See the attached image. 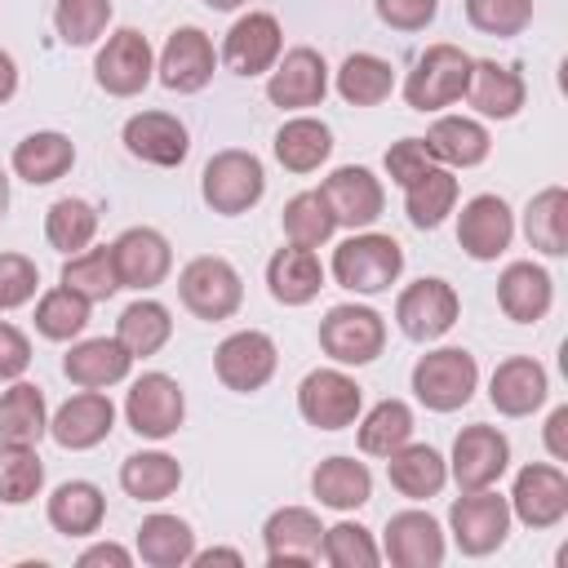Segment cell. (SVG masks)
I'll use <instances>...</instances> for the list:
<instances>
[{"label":"cell","mask_w":568,"mask_h":568,"mask_svg":"<svg viewBox=\"0 0 568 568\" xmlns=\"http://www.w3.org/2000/svg\"><path fill=\"white\" fill-rule=\"evenodd\" d=\"M333 280L351 293H386L399 275H404V248L395 235L382 231H355L333 248Z\"/></svg>","instance_id":"1"},{"label":"cell","mask_w":568,"mask_h":568,"mask_svg":"<svg viewBox=\"0 0 568 568\" xmlns=\"http://www.w3.org/2000/svg\"><path fill=\"white\" fill-rule=\"evenodd\" d=\"M413 395L422 408L430 413H457L475 399L479 390V364L466 346H439V351H426L417 364H413Z\"/></svg>","instance_id":"2"},{"label":"cell","mask_w":568,"mask_h":568,"mask_svg":"<svg viewBox=\"0 0 568 568\" xmlns=\"http://www.w3.org/2000/svg\"><path fill=\"white\" fill-rule=\"evenodd\" d=\"M200 195H204V204L213 213L240 217V213H248V209L262 204V195H266V169H262V160L253 151L226 146V151L209 155V164L200 173Z\"/></svg>","instance_id":"3"},{"label":"cell","mask_w":568,"mask_h":568,"mask_svg":"<svg viewBox=\"0 0 568 568\" xmlns=\"http://www.w3.org/2000/svg\"><path fill=\"white\" fill-rule=\"evenodd\" d=\"M470 67L475 58L457 44H430L417 53L408 80H404V102L413 111H444L453 102L466 98V84H470Z\"/></svg>","instance_id":"4"},{"label":"cell","mask_w":568,"mask_h":568,"mask_svg":"<svg viewBox=\"0 0 568 568\" xmlns=\"http://www.w3.org/2000/svg\"><path fill=\"white\" fill-rule=\"evenodd\" d=\"M320 351H324L337 368L373 364V359L386 351V320H382L373 306L337 302V306H328V315L320 320Z\"/></svg>","instance_id":"5"},{"label":"cell","mask_w":568,"mask_h":568,"mask_svg":"<svg viewBox=\"0 0 568 568\" xmlns=\"http://www.w3.org/2000/svg\"><path fill=\"white\" fill-rule=\"evenodd\" d=\"M178 297H182V306H186L195 320L217 324V320H231V315L240 311V302H244V280H240V271H235L226 257L200 253V257H191V262L178 271Z\"/></svg>","instance_id":"6"},{"label":"cell","mask_w":568,"mask_h":568,"mask_svg":"<svg viewBox=\"0 0 568 568\" xmlns=\"http://www.w3.org/2000/svg\"><path fill=\"white\" fill-rule=\"evenodd\" d=\"M448 532L462 555L484 559L510 537V501L497 488H470L448 506Z\"/></svg>","instance_id":"7"},{"label":"cell","mask_w":568,"mask_h":568,"mask_svg":"<svg viewBox=\"0 0 568 568\" xmlns=\"http://www.w3.org/2000/svg\"><path fill=\"white\" fill-rule=\"evenodd\" d=\"M297 413L315 430H346L364 413V386L342 368H311L297 382Z\"/></svg>","instance_id":"8"},{"label":"cell","mask_w":568,"mask_h":568,"mask_svg":"<svg viewBox=\"0 0 568 568\" xmlns=\"http://www.w3.org/2000/svg\"><path fill=\"white\" fill-rule=\"evenodd\" d=\"M155 75V49L138 27H120L93 58V80L111 98H138Z\"/></svg>","instance_id":"9"},{"label":"cell","mask_w":568,"mask_h":568,"mask_svg":"<svg viewBox=\"0 0 568 568\" xmlns=\"http://www.w3.org/2000/svg\"><path fill=\"white\" fill-rule=\"evenodd\" d=\"M462 315V297L448 280L439 275H426V280H413L399 297H395V324L408 342H439Z\"/></svg>","instance_id":"10"},{"label":"cell","mask_w":568,"mask_h":568,"mask_svg":"<svg viewBox=\"0 0 568 568\" xmlns=\"http://www.w3.org/2000/svg\"><path fill=\"white\" fill-rule=\"evenodd\" d=\"M275 368H280V351H275V337L262 328H240V333L222 337L213 351V373L235 395L262 390L275 377Z\"/></svg>","instance_id":"11"},{"label":"cell","mask_w":568,"mask_h":568,"mask_svg":"<svg viewBox=\"0 0 568 568\" xmlns=\"http://www.w3.org/2000/svg\"><path fill=\"white\" fill-rule=\"evenodd\" d=\"M124 422L142 439H169V435H178V426L186 422V395H182L178 377H169V373H142V377H133V386L124 395Z\"/></svg>","instance_id":"12"},{"label":"cell","mask_w":568,"mask_h":568,"mask_svg":"<svg viewBox=\"0 0 568 568\" xmlns=\"http://www.w3.org/2000/svg\"><path fill=\"white\" fill-rule=\"evenodd\" d=\"M506 501H510V519L546 532L568 515V475L559 470V462H528L519 466Z\"/></svg>","instance_id":"13"},{"label":"cell","mask_w":568,"mask_h":568,"mask_svg":"<svg viewBox=\"0 0 568 568\" xmlns=\"http://www.w3.org/2000/svg\"><path fill=\"white\" fill-rule=\"evenodd\" d=\"M328 62L320 49L311 44H293L275 58L271 75H266V98L271 106L280 111H306V106H320L324 93H328Z\"/></svg>","instance_id":"14"},{"label":"cell","mask_w":568,"mask_h":568,"mask_svg":"<svg viewBox=\"0 0 568 568\" xmlns=\"http://www.w3.org/2000/svg\"><path fill=\"white\" fill-rule=\"evenodd\" d=\"M510 470V439L497 426H462L448 453V479H457L462 493L470 488H493Z\"/></svg>","instance_id":"15"},{"label":"cell","mask_w":568,"mask_h":568,"mask_svg":"<svg viewBox=\"0 0 568 568\" xmlns=\"http://www.w3.org/2000/svg\"><path fill=\"white\" fill-rule=\"evenodd\" d=\"M284 53V31H280V18L266 13V9H248L231 22L226 40H222V62L226 71L253 80V75H266L275 67V58Z\"/></svg>","instance_id":"16"},{"label":"cell","mask_w":568,"mask_h":568,"mask_svg":"<svg viewBox=\"0 0 568 568\" xmlns=\"http://www.w3.org/2000/svg\"><path fill=\"white\" fill-rule=\"evenodd\" d=\"M444 555H448V537L430 510L408 506V510H395L386 519L382 559H390L395 568H439Z\"/></svg>","instance_id":"17"},{"label":"cell","mask_w":568,"mask_h":568,"mask_svg":"<svg viewBox=\"0 0 568 568\" xmlns=\"http://www.w3.org/2000/svg\"><path fill=\"white\" fill-rule=\"evenodd\" d=\"M320 195L333 213L337 226H351V231H364L382 217L386 209V191H382V178L364 164H342L333 169L324 182H320Z\"/></svg>","instance_id":"18"},{"label":"cell","mask_w":568,"mask_h":568,"mask_svg":"<svg viewBox=\"0 0 568 568\" xmlns=\"http://www.w3.org/2000/svg\"><path fill=\"white\" fill-rule=\"evenodd\" d=\"M111 257H115V275H120V288H133V293H151L169 280L173 271V248L164 240V231L155 226H129L111 240Z\"/></svg>","instance_id":"19"},{"label":"cell","mask_w":568,"mask_h":568,"mask_svg":"<svg viewBox=\"0 0 568 568\" xmlns=\"http://www.w3.org/2000/svg\"><path fill=\"white\" fill-rule=\"evenodd\" d=\"M213 71H217V49L200 27H178L155 58V80L169 93H200L209 89Z\"/></svg>","instance_id":"20"},{"label":"cell","mask_w":568,"mask_h":568,"mask_svg":"<svg viewBox=\"0 0 568 568\" xmlns=\"http://www.w3.org/2000/svg\"><path fill=\"white\" fill-rule=\"evenodd\" d=\"M515 240V213L501 195H470L457 213V244L470 262H497Z\"/></svg>","instance_id":"21"},{"label":"cell","mask_w":568,"mask_h":568,"mask_svg":"<svg viewBox=\"0 0 568 568\" xmlns=\"http://www.w3.org/2000/svg\"><path fill=\"white\" fill-rule=\"evenodd\" d=\"M320 537H324V524H320L315 510H306V506H280L262 524L266 564L271 568H306V564L320 559Z\"/></svg>","instance_id":"22"},{"label":"cell","mask_w":568,"mask_h":568,"mask_svg":"<svg viewBox=\"0 0 568 568\" xmlns=\"http://www.w3.org/2000/svg\"><path fill=\"white\" fill-rule=\"evenodd\" d=\"M120 142H124V151L133 160L155 164V169H178L186 160V151H191L186 124L178 115H169V111H138V115H129L124 129H120Z\"/></svg>","instance_id":"23"},{"label":"cell","mask_w":568,"mask_h":568,"mask_svg":"<svg viewBox=\"0 0 568 568\" xmlns=\"http://www.w3.org/2000/svg\"><path fill=\"white\" fill-rule=\"evenodd\" d=\"M115 430V404L102 390H75L71 399L58 404V413L49 417V435L58 448L67 453H84L98 448L106 435Z\"/></svg>","instance_id":"24"},{"label":"cell","mask_w":568,"mask_h":568,"mask_svg":"<svg viewBox=\"0 0 568 568\" xmlns=\"http://www.w3.org/2000/svg\"><path fill=\"white\" fill-rule=\"evenodd\" d=\"M550 395V377L532 355H510L488 377V404L501 417H532Z\"/></svg>","instance_id":"25"},{"label":"cell","mask_w":568,"mask_h":568,"mask_svg":"<svg viewBox=\"0 0 568 568\" xmlns=\"http://www.w3.org/2000/svg\"><path fill=\"white\" fill-rule=\"evenodd\" d=\"M466 102L484 120H515L524 111V102H528V84H524L519 67L497 62V58H475L470 84H466Z\"/></svg>","instance_id":"26"},{"label":"cell","mask_w":568,"mask_h":568,"mask_svg":"<svg viewBox=\"0 0 568 568\" xmlns=\"http://www.w3.org/2000/svg\"><path fill=\"white\" fill-rule=\"evenodd\" d=\"M497 306L515 324H537L555 306V280L541 262H506L497 275Z\"/></svg>","instance_id":"27"},{"label":"cell","mask_w":568,"mask_h":568,"mask_svg":"<svg viewBox=\"0 0 568 568\" xmlns=\"http://www.w3.org/2000/svg\"><path fill=\"white\" fill-rule=\"evenodd\" d=\"M133 368V355L120 346V337H84L71 342V351L62 355V373L71 386L80 390H106L120 386Z\"/></svg>","instance_id":"28"},{"label":"cell","mask_w":568,"mask_h":568,"mask_svg":"<svg viewBox=\"0 0 568 568\" xmlns=\"http://www.w3.org/2000/svg\"><path fill=\"white\" fill-rule=\"evenodd\" d=\"M266 288L280 306H306L320 297L324 288V262L315 248H302V244H284L271 253L266 262Z\"/></svg>","instance_id":"29"},{"label":"cell","mask_w":568,"mask_h":568,"mask_svg":"<svg viewBox=\"0 0 568 568\" xmlns=\"http://www.w3.org/2000/svg\"><path fill=\"white\" fill-rule=\"evenodd\" d=\"M422 142H426L430 160L444 169H475L493 151V138H488L484 120H475V115H439Z\"/></svg>","instance_id":"30"},{"label":"cell","mask_w":568,"mask_h":568,"mask_svg":"<svg viewBox=\"0 0 568 568\" xmlns=\"http://www.w3.org/2000/svg\"><path fill=\"white\" fill-rule=\"evenodd\" d=\"M44 519L62 537H93L102 528V519H106V493L93 479H67V484H58L49 493Z\"/></svg>","instance_id":"31"},{"label":"cell","mask_w":568,"mask_h":568,"mask_svg":"<svg viewBox=\"0 0 568 568\" xmlns=\"http://www.w3.org/2000/svg\"><path fill=\"white\" fill-rule=\"evenodd\" d=\"M386 479H390V488H395L399 497H408V501H430V497H439L444 484H448V462L439 457V448L408 439V444H399V448L386 457Z\"/></svg>","instance_id":"32"},{"label":"cell","mask_w":568,"mask_h":568,"mask_svg":"<svg viewBox=\"0 0 568 568\" xmlns=\"http://www.w3.org/2000/svg\"><path fill=\"white\" fill-rule=\"evenodd\" d=\"M9 164H13V173H18L22 182L49 186V182H58V178L71 173V164H75V142H71L67 133H58V129H36V133H27V138L13 146Z\"/></svg>","instance_id":"33"},{"label":"cell","mask_w":568,"mask_h":568,"mask_svg":"<svg viewBox=\"0 0 568 568\" xmlns=\"http://www.w3.org/2000/svg\"><path fill=\"white\" fill-rule=\"evenodd\" d=\"M311 493L328 510H342V515L359 510L373 497V470L364 462H355V457H324L311 470Z\"/></svg>","instance_id":"34"},{"label":"cell","mask_w":568,"mask_h":568,"mask_svg":"<svg viewBox=\"0 0 568 568\" xmlns=\"http://www.w3.org/2000/svg\"><path fill=\"white\" fill-rule=\"evenodd\" d=\"M333 89L346 106H377L395 93V67L368 49L359 53H346L342 67L333 71Z\"/></svg>","instance_id":"35"},{"label":"cell","mask_w":568,"mask_h":568,"mask_svg":"<svg viewBox=\"0 0 568 568\" xmlns=\"http://www.w3.org/2000/svg\"><path fill=\"white\" fill-rule=\"evenodd\" d=\"M120 488L133 501H169L182 488V462L164 448H142L120 462Z\"/></svg>","instance_id":"36"},{"label":"cell","mask_w":568,"mask_h":568,"mask_svg":"<svg viewBox=\"0 0 568 568\" xmlns=\"http://www.w3.org/2000/svg\"><path fill=\"white\" fill-rule=\"evenodd\" d=\"M195 555V532L182 515H146L138 524V559L146 568H186Z\"/></svg>","instance_id":"37"},{"label":"cell","mask_w":568,"mask_h":568,"mask_svg":"<svg viewBox=\"0 0 568 568\" xmlns=\"http://www.w3.org/2000/svg\"><path fill=\"white\" fill-rule=\"evenodd\" d=\"M115 337H120V346H124L133 359H151V355H160V351L169 346V337H173V315H169L164 302L138 297V302H129V306L120 311Z\"/></svg>","instance_id":"38"},{"label":"cell","mask_w":568,"mask_h":568,"mask_svg":"<svg viewBox=\"0 0 568 568\" xmlns=\"http://www.w3.org/2000/svg\"><path fill=\"white\" fill-rule=\"evenodd\" d=\"M333 155V129L315 115H293L275 133V160L288 173H315Z\"/></svg>","instance_id":"39"},{"label":"cell","mask_w":568,"mask_h":568,"mask_svg":"<svg viewBox=\"0 0 568 568\" xmlns=\"http://www.w3.org/2000/svg\"><path fill=\"white\" fill-rule=\"evenodd\" d=\"M524 240H528V248H537L546 257L568 253V191L564 186H541L524 204Z\"/></svg>","instance_id":"40"},{"label":"cell","mask_w":568,"mask_h":568,"mask_svg":"<svg viewBox=\"0 0 568 568\" xmlns=\"http://www.w3.org/2000/svg\"><path fill=\"white\" fill-rule=\"evenodd\" d=\"M49 435V404L36 382H9L0 395V439L4 444H40Z\"/></svg>","instance_id":"41"},{"label":"cell","mask_w":568,"mask_h":568,"mask_svg":"<svg viewBox=\"0 0 568 568\" xmlns=\"http://www.w3.org/2000/svg\"><path fill=\"white\" fill-rule=\"evenodd\" d=\"M453 209H457V178H453V169L430 164L422 178H413V182L404 186V213H408V222H413L417 231L444 226V217H448Z\"/></svg>","instance_id":"42"},{"label":"cell","mask_w":568,"mask_h":568,"mask_svg":"<svg viewBox=\"0 0 568 568\" xmlns=\"http://www.w3.org/2000/svg\"><path fill=\"white\" fill-rule=\"evenodd\" d=\"M413 408L404 399H377L364 417H355V439H359V453L368 457H390L399 444L413 439Z\"/></svg>","instance_id":"43"},{"label":"cell","mask_w":568,"mask_h":568,"mask_svg":"<svg viewBox=\"0 0 568 568\" xmlns=\"http://www.w3.org/2000/svg\"><path fill=\"white\" fill-rule=\"evenodd\" d=\"M93 235H98V209L89 200L62 195V200L49 204V213H44V240H49V248H58V253L71 257V253L89 248Z\"/></svg>","instance_id":"44"},{"label":"cell","mask_w":568,"mask_h":568,"mask_svg":"<svg viewBox=\"0 0 568 568\" xmlns=\"http://www.w3.org/2000/svg\"><path fill=\"white\" fill-rule=\"evenodd\" d=\"M89 311H93L89 297H80L75 288L58 284V288L36 297V333L49 337V342H75L89 328Z\"/></svg>","instance_id":"45"},{"label":"cell","mask_w":568,"mask_h":568,"mask_svg":"<svg viewBox=\"0 0 568 568\" xmlns=\"http://www.w3.org/2000/svg\"><path fill=\"white\" fill-rule=\"evenodd\" d=\"M62 284L75 288V293L89 297V302H106V297H115V293H120V275H115L111 244H98V248L89 244V248L71 253V257L62 262Z\"/></svg>","instance_id":"46"},{"label":"cell","mask_w":568,"mask_h":568,"mask_svg":"<svg viewBox=\"0 0 568 568\" xmlns=\"http://www.w3.org/2000/svg\"><path fill=\"white\" fill-rule=\"evenodd\" d=\"M44 488V462L36 444H4L0 439V501L4 506H27Z\"/></svg>","instance_id":"47"},{"label":"cell","mask_w":568,"mask_h":568,"mask_svg":"<svg viewBox=\"0 0 568 568\" xmlns=\"http://www.w3.org/2000/svg\"><path fill=\"white\" fill-rule=\"evenodd\" d=\"M280 222H284L288 244H302V248H320V244H328L333 231H337V222H333V213H328V204H324L320 191H297V195L284 204Z\"/></svg>","instance_id":"48"},{"label":"cell","mask_w":568,"mask_h":568,"mask_svg":"<svg viewBox=\"0 0 568 568\" xmlns=\"http://www.w3.org/2000/svg\"><path fill=\"white\" fill-rule=\"evenodd\" d=\"M320 559L333 568H377L382 564V546L373 541V532L355 519H342L333 528H324L320 537Z\"/></svg>","instance_id":"49"},{"label":"cell","mask_w":568,"mask_h":568,"mask_svg":"<svg viewBox=\"0 0 568 568\" xmlns=\"http://www.w3.org/2000/svg\"><path fill=\"white\" fill-rule=\"evenodd\" d=\"M111 27V0H53V31L62 44H93Z\"/></svg>","instance_id":"50"},{"label":"cell","mask_w":568,"mask_h":568,"mask_svg":"<svg viewBox=\"0 0 568 568\" xmlns=\"http://www.w3.org/2000/svg\"><path fill=\"white\" fill-rule=\"evenodd\" d=\"M462 4H466V22L479 36L510 40L532 22V0H462Z\"/></svg>","instance_id":"51"},{"label":"cell","mask_w":568,"mask_h":568,"mask_svg":"<svg viewBox=\"0 0 568 568\" xmlns=\"http://www.w3.org/2000/svg\"><path fill=\"white\" fill-rule=\"evenodd\" d=\"M40 271L27 253H0V311H18L36 297Z\"/></svg>","instance_id":"52"},{"label":"cell","mask_w":568,"mask_h":568,"mask_svg":"<svg viewBox=\"0 0 568 568\" xmlns=\"http://www.w3.org/2000/svg\"><path fill=\"white\" fill-rule=\"evenodd\" d=\"M430 164H435V160H430V151H426L422 138H399V142L386 146V178H390L395 186H408V182L422 178Z\"/></svg>","instance_id":"53"},{"label":"cell","mask_w":568,"mask_h":568,"mask_svg":"<svg viewBox=\"0 0 568 568\" xmlns=\"http://www.w3.org/2000/svg\"><path fill=\"white\" fill-rule=\"evenodd\" d=\"M373 9L390 31H426L439 13V0H373Z\"/></svg>","instance_id":"54"},{"label":"cell","mask_w":568,"mask_h":568,"mask_svg":"<svg viewBox=\"0 0 568 568\" xmlns=\"http://www.w3.org/2000/svg\"><path fill=\"white\" fill-rule=\"evenodd\" d=\"M27 368H31V337L18 324L0 320V382H18Z\"/></svg>","instance_id":"55"},{"label":"cell","mask_w":568,"mask_h":568,"mask_svg":"<svg viewBox=\"0 0 568 568\" xmlns=\"http://www.w3.org/2000/svg\"><path fill=\"white\" fill-rule=\"evenodd\" d=\"M133 555L120 546V541H93L75 555V568H129Z\"/></svg>","instance_id":"56"},{"label":"cell","mask_w":568,"mask_h":568,"mask_svg":"<svg viewBox=\"0 0 568 568\" xmlns=\"http://www.w3.org/2000/svg\"><path fill=\"white\" fill-rule=\"evenodd\" d=\"M546 453L555 462H568V404L550 408V417H546Z\"/></svg>","instance_id":"57"},{"label":"cell","mask_w":568,"mask_h":568,"mask_svg":"<svg viewBox=\"0 0 568 568\" xmlns=\"http://www.w3.org/2000/svg\"><path fill=\"white\" fill-rule=\"evenodd\" d=\"M195 568H209V564H231V568H244V555L231 550V546H209V550H195L191 555Z\"/></svg>","instance_id":"58"},{"label":"cell","mask_w":568,"mask_h":568,"mask_svg":"<svg viewBox=\"0 0 568 568\" xmlns=\"http://www.w3.org/2000/svg\"><path fill=\"white\" fill-rule=\"evenodd\" d=\"M13 93H18V62H13V53L0 49V106H4Z\"/></svg>","instance_id":"59"},{"label":"cell","mask_w":568,"mask_h":568,"mask_svg":"<svg viewBox=\"0 0 568 568\" xmlns=\"http://www.w3.org/2000/svg\"><path fill=\"white\" fill-rule=\"evenodd\" d=\"M9 213V173L0 169V217Z\"/></svg>","instance_id":"60"},{"label":"cell","mask_w":568,"mask_h":568,"mask_svg":"<svg viewBox=\"0 0 568 568\" xmlns=\"http://www.w3.org/2000/svg\"><path fill=\"white\" fill-rule=\"evenodd\" d=\"M204 4H209V9H217V13H231V9H240L244 0H204Z\"/></svg>","instance_id":"61"}]
</instances>
